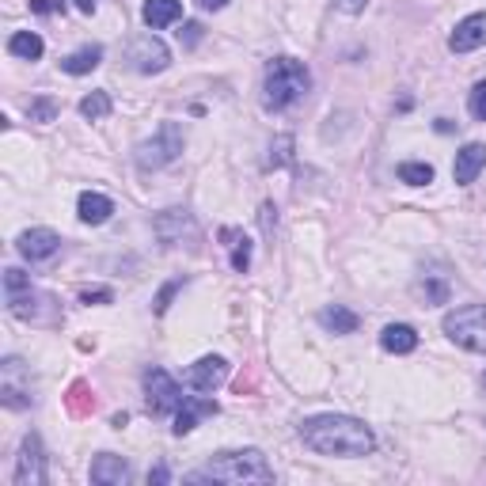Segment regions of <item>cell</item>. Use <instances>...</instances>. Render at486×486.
Returning a JSON list of instances; mask_svg holds the SVG:
<instances>
[{"label": "cell", "instance_id": "3957f363", "mask_svg": "<svg viewBox=\"0 0 486 486\" xmlns=\"http://www.w3.org/2000/svg\"><path fill=\"white\" fill-rule=\"evenodd\" d=\"M312 88V72L297 57H274L266 65V81H262V107L266 110H285L297 100H304Z\"/></svg>", "mask_w": 486, "mask_h": 486}, {"label": "cell", "instance_id": "ac0fdd59", "mask_svg": "<svg viewBox=\"0 0 486 486\" xmlns=\"http://www.w3.org/2000/svg\"><path fill=\"white\" fill-rule=\"evenodd\" d=\"M76 213H81L84 224H107L110 213H114V202L107 194H95V190H84L81 202H76Z\"/></svg>", "mask_w": 486, "mask_h": 486}, {"label": "cell", "instance_id": "d6a6232c", "mask_svg": "<svg viewBox=\"0 0 486 486\" xmlns=\"http://www.w3.org/2000/svg\"><path fill=\"white\" fill-rule=\"evenodd\" d=\"M365 5H368V0H335V8H342L346 15H357V12H365Z\"/></svg>", "mask_w": 486, "mask_h": 486}, {"label": "cell", "instance_id": "4fadbf2b", "mask_svg": "<svg viewBox=\"0 0 486 486\" xmlns=\"http://www.w3.org/2000/svg\"><path fill=\"white\" fill-rule=\"evenodd\" d=\"M213 415H217V403H213V399H205V395H186L183 406L175 411V425H171V430H175V437H186L202 418H213Z\"/></svg>", "mask_w": 486, "mask_h": 486}, {"label": "cell", "instance_id": "d4e9b609", "mask_svg": "<svg viewBox=\"0 0 486 486\" xmlns=\"http://www.w3.org/2000/svg\"><path fill=\"white\" fill-rule=\"evenodd\" d=\"M399 183H406V186L434 183V167L430 164H399Z\"/></svg>", "mask_w": 486, "mask_h": 486}, {"label": "cell", "instance_id": "4dcf8cb0", "mask_svg": "<svg viewBox=\"0 0 486 486\" xmlns=\"http://www.w3.org/2000/svg\"><path fill=\"white\" fill-rule=\"evenodd\" d=\"M81 300L84 304H110L114 293H110V289H81Z\"/></svg>", "mask_w": 486, "mask_h": 486}, {"label": "cell", "instance_id": "9a60e30c", "mask_svg": "<svg viewBox=\"0 0 486 486\" xmlns=\"http://www.w3.org/2000/svg\"><path fill=\"white\" fill-rule=\"evenodd\" d=\"M482 167H486V145L472 141V145H463V148L456 152L453 179H456L460 186H468V183H475V179H479V171H482Z\"/></svg>", "mask_w": 486, "mask_h": 486}, {"label": "cell", "instance_id": "8992f818", "mask_svg": "<svg viewBox=\"0 0 486 486\" xmlns=\"http://www.w3.org/2000/svg\"><path fill=\"white\" fill-rule=\"evenodd\" d=\"M31 368L19 361V357H5L0 361V403L8 411H24L31 406Z\"/></svg>", "mask_w": 486, "mask_h": 486}, {"label": "cell", "instance_id": "d6986e66", "mask_svg": "<svg viewBox=\"0 0 486 486\" xmlns=\"http://www.w3.org/2000/svg\"><path fill=\"white\" fill-rule=\"evenodd\" d=\"M380 346L387 354H415L418 349V330L406 327V323H387L384 335H380Z\"/></svg>", "mask_w": 486, "mask_h": 486}, {"label": "cell", "instance_id": "603a6c76", "mask_svg": "<svg viewBox=\"0 0 486 486\" xmlns=\"http://www.w3.org/2000/svg\"><path fill=\"white\" fill-rule=\"evenodd\" d=\"M43 38H38L34 31H15L12 38H8V53L12 57H24V62H38L43 57Z\"/></svg>", "mask_w": 486, "mask_h": 486}, {"label": "cell", "instance_id": "f546056e", "mask_svg": "<svg viewBox=\"0 0 486 486\" xmlns=\"http://www.w3.org/2000/svg\"><path fill=\"white\" fill-rule=\"evenodd\" d=\"M179 289H183V278H171V281L160 289V297H157V304H152V312H157V316H164L167 308H171V297L179 293Z\"/></svg>", "mask_w": 486, "mask_h": 486}, {"label": "cell", "instance_id": "ffe728a7", "mask_svg": "<svg viewBox=\"0 0 486 486\" xmlns=\"http://www.w3.org/2000/svg\"><path fill=\"white\" fill-rule=\"evenodd\" d=\"M319 323L330 330V335H354V330L361 327L357 312H349V308H342V304L323 308V312H319Z\"/></svg>", "mask_w": 486, "mask_h": 486}, {"label": "cell", "instance_id": "83f0119b", "mask_svg": "<svg viewBox=\"0 0 486 486\" xmlns=\"http://www.w3.org/2000/svg\"><path fill=\"white\" fill-rule=\"evenodd\" d=\"M289 160H293V138H278L274 145H270V160H266V167H285Z\"/></svg>", "mask_w": 486, "mask_h": 486}, {"label": "cell", "instance_id": "30bf717a", "mask_svg": "<svg viewBox=\"0 0 486 486\" xmlns=\"http://www.w3.org/2000/svg\"><path fill=\"white\" fill-rule=\"evenodd\" d=\"M186 387H194V392H202V395H213L217 387L228 380V361L224 357H202V361H194L186 373H183Z\"/></svg>", "mask_w": 486, "mask_h": 486}, {"label": "cell", "instance_id": "ba28073f", "mask_svg": "<svg viewBox=\"0 0 486 486\" xmlns=\"http://www.w3.org/2000/svg\"><path fill=\"white\" fill-rule=\"evenodd\" d=\"M126 62H129V69L152 76V72H164L171 65V50L160 43L157 34H138L129 43V50H126Z\"/></svg>", "mask_w": 486, "mask_h": 486}, {"label": "cell", "instance_id": "8fae6325", "mask_svg": "<svg viewBox=\"0 0 486 486\" xmlns=\"http://www.w3.org/2000/svg\"><path fill=\"white\" fill-rule=\"evenodd\" d=\"M15 247H19V255H24L27 262H46V259H53L57 251H62V236H57L53 228H27L24 236L15 240Z\"/></svg>", "mask_w": 486, "mask_h": 486}, {"label": "cell", "instance_id": "52a82bcc", "mask_svg": "<svg viewBox=\"0 0 486 486\" xmlns=\"http://www.w3.org/2000/svg\"><path fill=\"white\" fill-rule=\"evenodd\" d=\"M145 395H148V415H171V411H179L183 406V387L179 380H175L167 368H148L145 373Z\"/></svg>", "mask_w": 486, "mask_h": 486}, {"label": "cell", "instance_id": "d590c367", "mask_svg": "<svg viewBox=\"0 0 486 486\" xmlns=\"http://www.w3.org/2000/svg\"><path fill=\"white\" fill-rule=\"evenodd\" d=\"M228 5V0H198V8H205V12H221Z\"/></svg>", "mask_w": 486, "mask_h": 486}, {"label": "cell", "instance_id": "e575fe53", "mask_svg": "<svg viewBox=\"0 0 486 486\" xmlns=\"http://www.w3.org/2000/svg\"><path fill=\"white\" fill-rule=\"evenodd\" d=\"M53 8H62V5H50V0H31V12H38V15H46Z\"/></svg>", "mask_w": 486, "mask_h": 486}, {"label": "cell", "instance_id": "836d02e7", "mask_svg": "<svg viewBox=\"0 0 486 486\" xmlns=\"http://www.w3.org/2000/svg\"><path fill=\"white\" fill-rule=\"evenodd\" d=\"M274 213H278V209H274V205H270V202L262 205V228H266V236H270V232H274V221H278V217H274Z\"/></svg>", "mask_w": 486, "mask_h": 486}, {"label": "cell", "instance_id": "5b68a950", "mask_svg": "<svg viewBox=\"0 0 486 486\" xmlns=\"http://www.w3.org/2000/svg\"><path fill=\"white\" fill-rule=\"evenodd\" d=\"M179 157H183V129L175 122H164L157 129V138H148V141H141L138 148H133V160H138L141 171H160V167H167L171 160H179Z\"/></svg>", "mask_w": 486, "mask_h": 486}, {"label": "cell", "instance_id": "7402d4cb", "mask_svg": "<svg viewBox=\"0 0 486 486\" xmlns=\"http://www.w3.org/2000/svg\"><path fill=\"white\" fill-rule=\"evenodd\" d=\"M100 62H103V46H81V50H72L69 57H62V69L69 76H84L91 69H100Z\"/></svg>", "mask_w": 486, "mask_h": 486}, {"label": "cell", "instance_id": "f1b7e54d", "mask_svg": "<svg viewBox=\"0 0 486 486\" xmlns=\"http://www.w3.org/2000/svg\"><path fill=\"white\" fill-rule=\"evenodd\" d=\"M468 110H472V119H475V122H486V81L472 88V95H468Z\"/></svg>", "mask_w": 486, "mask_h": 486}, {"label": "cell", "instance_id": "7c38bea8", "mask_svg": "<svg viewBox=\"0 0 486 486\" xmlns=\"http://www.w3.org/2000/svg\"><path fill=\"white\" fill-rule=\"evenodd\" d=\"M479 46H486V12H475L468 19H460L456 31L449 34V50L453 53H472Z\"/></svg>", "mask_w": 486, "mask_h": 486}, {"label": "cell", "instance_id": "6da1fadb", "mask_svg": "<svg viewBox=\"0 0 486 486\" xmlns=\"http://www.w3.org/2000/svg\"><path fill=\"white\" fill-rule=\"evenodd\" d=\"M300 441L319 456H342V460H357L376 449V437L365 422L349 418V415H316L300 422Z\"/></svg>", "mask_w": 486, "mask_h": 486}, {"label": "cell", "instance_id": "277c9868", "mask_svg": "<svg viewBox=\"0 0 486 486\" xmlns=\"http://www.w3.org/2000/svg\"><path fill=\"white\" fill-rule=\"evenodd\" d=\"M441 327L460 349L486 354V304H463V308H456V312L444 316Z\"/></svg>", "mask_w": 486, "mask_h": 486}, {"label": "cell", "instance_id": "44dd1931", "mask_svg": "<svg viewBox=\"0 0 486 486\" xmlns=\"http://www.w3.org/2000/svg\"><path fill=\"white\" fill-rule=\"evenodd\" d=\"M221 240L232 251V270H236V274H247V266H251V240L243 236L240 228H221Z\"/></svg>", "mask_w": 486, "mask_h": 486}, {"label": "cell", "instance_id": "4316f807", "mask_svg": "<svg viewBox=\"0 0 486 486\" xmlns=\"http://www.w3.org/2000/svg\"><path fill=\"white\" fill-rule=\"evenodd\" d=\"M27 119L31 122H53L57 119V103L50 100V95H43V100H31L27 103Z\"/></svg>", "mask_w": 486, "mask_h": 486}, {"label": "cell", "instance_id": "5bb4252c", "mask_svg": "<svg viewBox=\"0 0 486 486\" xmlns=\"http://www.w3.org/2000/svg\"><path fill=\"white\" fill-rule=\"evenodd\" d=\"M91 482L95 486H122L129 482V463L122 456H114V453H100L91 460Z\"/></svg>", "mask_w": 486, "mask_h": 486}, {"label": "cell", "instance_id": "e0dca14e", "mask_svg": "<svg viewBox=\"0 0 486 486\" xmlns=\"http://www.w3.org/2000/svg\"><path fill=\"white\" fill-rule=\"evenodd\" d=\"M152 228H157V236L164 243H179L183 232H186V236L194 232V217H190V213H183V209H167V213H160V217L152 221Z\"/></svg>", "mask_w": 486, "mask_h": 486}, {"label": "cell", "instance_id": "7a4b0ae2", "mask_svg": "<svg viewBox=\"0 0 486 486\" xmlns=\"http://www.w3.org/2000/svg\"><path fill=\"white\" fill-rule=\"evenodd\" d=\"M190 482H232V486H243V482H274V468L266 463V456L259 449H236V453H217L202 472L186 475Z\"/></svg>", "mask_w": 486, "mask_h": 486}, {"label": "cell", "instance_id": "484cf974", "mask_svg": "<svg viewBox=\"0 0 486 486\" xmlns=\"http://www.w3.org/2000/svg\"><path fill=\"white\" fill-rule=\"evenodd\" d=\"M91 406H95V399H91V392H88V384L76 380V384L69 387V411H72V415H88Z\"/></svg>", "mask_w": 486, "mask_h": 486}, {"label": "cell", "instance_id": "8d00e7d4", "mask_svg": "<svg viewBox=\"0 0 486 486\" xmlns=\"http://www.w3.org/2000/svg\"><path fill=\"white\" fill-rule=\"evenodd\" d=\"M148 482H167V472L157 468V472H148Z\"/></svg>", "mask_w": 486, "mask_h": 486}, {"label": "cell", "instance_id": "9c48e42d", "mask_svg": "<svg viewBox=\"0 0 486 486\" xmlns=\"http://www.w3.org/2000/svg\"><path fill=\"white\" fill-rule=\"evenodd\" d=\"M46 482V449L43 437L27 434L19 444V460H15V486H43Z\"/></svg>", "mask_w": 486, "mask_h": 486}, {"label": "cell", "instance_id": "cb8c5ba5", "mask_svg": "<svg viewBox=\"0 0 486 486\" xmlns=\"http://www.w3.org/2000/svg\"><path fill=\"white\" fill-rule=\"evenodd\" d=\"M81 114H84L88 122L107 119V114H110V95H107V91H91V95H84V100H81Z\"/></svg>", "mask_w": 486, "mask_h": 486}, {"label": "cell", "instance_id": "74e56055", "mask_svg": "<svg viewBox=\"0 0 486 486\" xmlns=\"http://www.w3.org/2000/svg\"><path fill=\"white\" fill-rule=\"evenodd\" d=\"M482 384H486V380H482Z\"/></svg>", "mask_w": 486, "mask_h": 486}, {"label": "cell", "instance_id": "2e32d148", "mask_svg": "<svg viewBox=\"0 0 486 486\" xmlns=\"http://www.w3.org/2000/svg\"><path fill=\"white\" fill-rule=\"evenodd\" d=\"M141 19H145V27L164 31V27H171V24H179L183 19V0H145Z\"/></svg>", "mask_w": 486, "mask_h": 486}, {"label": "cell", "instance_id": "1f68e13d", "mask_svg": "<svg viewBox=\"0 0 486 486\" xmlns=\"http://www.w3.org/2000/svg\"><path fill=\"white\" fill-rule=\"evenodd\" d=\"M179 43L190 50V46H198L202 43V24H186L183 31H179Z\"/></svg>", "mask_w": 486, "mask_h": 486}]
</instances>
